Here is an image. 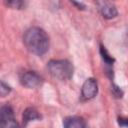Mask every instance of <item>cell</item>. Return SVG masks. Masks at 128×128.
Returning <instances> with one entry per match:
<instances>
[{
	"mask_svg": "<svg viewBox=\"0 0 128 128\" xmlns=\"http://www.w3.org/2000/svg\"><path fill=\"white\" fill-rule=\"evenodd\" d=\"M47 68L50 74L59 80H69L73 76L74 68L67 59H52L47 63Z\"/></svg>",
	"mask_w": 128,
	"mask_h": 128,
	"instance_id": "7a4b0ae2",
	"label": "cell"
},
{
	"mask_svg": "<svg viewBox=\"0 0 128 128\" xmlns=\"http://www.w3.org/2000/svg\"><path fill=\"white\" fill-rule=\"evenodd\" d=\"M20 83L26 88L35 89L42 86L43 78L35 71H25L20 75Z\"/></svg>",
	"mask_w": 128,
	"mask_h": 128,
	"instance_id": "3957f363",
	"label": "cell"
},
{
	"mask_svg": "<svg viewBox=\"0 0 128 128\" xmlns=\"http://www.w3.org/2000/svg\"><path fill=\"white\" fill-rule=\"evenodd\" d=\"M111 91H112L113 95H114L116 98H122V96H123V91H122V89H121L119 86H117L116 84H112V86H111Z\"/></svg>",
	"mask_w": 128,
	"mask_h": 128,
	"instance_id": "7c38bea8",
	"label": "cell"
},
{
	"mask_svg": "<svg viewBox=\"0 0 128 128\" xmlns=\"http://www.w3.org/2000/svg\"><path fill=\"white\" fill-rule=\"evenodd\" d=\"M11 92V87L0 80V97H6Z\"/></svg>",
	"mask_w": 128,
	"mask_h": 128,
	"instance_id": "8fae6325",
	"label": "cell"
},
{
	"mask_svg": "<svg viewBox=\"0 0 128 128\" xmlns=\"http://www.w3.org/2000/svg\"><path fill=\"white\" fill-rule=\"evenodd\" d=\"M18 126L17 121L14 117V112L11 106L3 105L0 107V127H16Z\"/></svg>",
	"mask_w": 128,
	"mask_h": 128,
	"instance_id": "277c9868",
	"label": "cell"
},
{
	"mask_svg": "<svg viewBox=\"0 0 128 128\" xmlns=\"http://www.w3.org/2000/svg\"><path fill=\"white\" fill-rule=\"evenodd\" d=\"M100 55H101V58L103 60V62L105 63V70H106V73L107 75L109 76V78L112 80L113 78V63L115 62V59L109 54V52L107 51V49L105 48V46H103L102 44H100Z\"/></svg>",
	"mask_w": 128,
	"mask_h": 128,
	"instance_id": "8992f818",
	"label": "cell"
},
{
	"mask_svg": "<svg viewBox=\"0 0 128 128\" xmlns=\"http://www.w3.org/2000/svg\"><path fill=\"white\" fill-rule=\"evenodd\" d=\"M99 9L102 16L106 19H112L118 15L117 8L109 2H101L99 5Z\"/></svg>",
	"mask_w": 128,
	"mask_h": 128,
	"instance_id": "ba28073f",
	"label": "cell"
},
{
	"mask_svg": "<svg viewBox=\"0 0 128 128\" xmlns=\"http://www.w3.org/2000/svg\"><path fill=\"white\" fill-rule=\"evenodd\" d=\"M4 4L11 9H24L26 7L27 0H3Z\"/></svg>",
	"mask_w": 128,
	"mask_h": 128,
	"instance_id": "30bf717a",
	"label": "cell"
},
{
	"mask_svg": "<svg viewBox=\"0 0 128 128\" xmlns=\"http://www.w3.org/2000/svg\"><path fill=\"white\" fill-rule=\"evenodd\" d=\"M23 43L27 50L37 56L44 55L50 46L49 36L40 27H30L23 34Z\"/></svg>",
	"mask_w": 128,
	"mask_h": 128,
	"instance_id": "6da1fadb",
	"label": "cell"
},
{
	"mask_svg": "<svg viewBox=\"0 0 128 128\" xmlns=\"http://www.w3.org/2000/svg\"><path fill=\"white\" fill-rule=\"evenodd\" d=\"M63 126L66 128H84L87 126V123L80 116H68L63 119Z\"/></svg>",
	"mask_w": 128,
	"mask_h": 128,
	"instance_id": "52a82bcc",
	"label": "cell"
},
{
	"mask_svg": "<svg viewBox=\"0 0 128 128\" xmlns=\"http://www.w3.org/2000/svg\"><path fill=\"white\" fill-rule=\"evenodd\" d=\"M98 93V84L95 78H88L83 83L81 89V99L83 101L93 99Z\"/></svg>",
	"mask_w": 128,
	"mask_h": 128,
	"instance_id": "5b68a950",
	"label": "cell"
},
{
	"mask_svg": "<svg viewBox=\"0 0 128 128\" xmlns=\"http://www.w3.org/2000/svg\"><path fill=\"white\" fill-rule=\"evenodd\" d=\"M118 123H119L120 126L126 127L127 126V119L126 118H123V117H119L118 118Z\"/></svg>",
	"mask_w": 128,
	"mask_h": 128,
	"instance_id": "4fadbf2b",
	"label": "cell"
},
{
	"mask_svg": "<svg viewBox=\"0 0 128 128\" xmlns=\"http://www.w3.org/2000/svg\"><path fill=\"white\" fill-rule=\"evenodd\" d=\"M40 119H41V115L39 114V112L34 107H28L23 112L22 122H23V125H25V126L28 125L32 121L40 120Z\"/></svg>",
	"mask_w": 128,
	"mask_h": 128,
	"instance_id": "9c48e42d",
	"label": "cell"
}]
</instances>
